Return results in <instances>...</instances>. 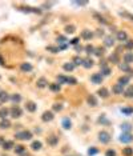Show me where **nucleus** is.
<instances>
[{
  "label": "nucleus",
  "mask_w": 133,
  "mask_h": 156,
  "mask_svg": "<svg viewBox=\"0 0 133 156\" xmlns=\"http://www.w3.org/2000/svg\"><path fill=\"white\" fill-rule=\"evenodd\" d=\"M75 4H76V5H86L88 3H86V2H76Z\"/></svg>",
  "instance_id": "obj_51"
},
{
  "label": "nucleus",
  "mask_w": 133,
  "mask_h": 156,
  "mask_svg": "<svg viewBox=\"0 0 133 156\" xmlns=\"http://www.w3.org/2000/svg\"><path fill=\"white\" fill-rule=\"evenodd\" d=\"M47 51L52 52V54H57V52H60V49L57 48V47H53V45H48V47H47Z\"/></svg>",
  "instance_id": "obj_39"
},
{
  "label": "nucleus",
  "mask_w": 133,
  "mask_h": 156,
  "mask_svg": "<svg viewBox=\"0 0 133 156\" xmlns=\"http://www.w3.org/2000/svg\"><path fill=\"white\" fill-rule=\"evenodd\" d=\"M97 95H99L100 97H102V99H107V97L109 96V91L105 88V87H101V88L97 91Z\"/></svg>",
  "instance_id": "obj_13"
},
{
  "label": "nucleus",
  "mask_w": 133,
  "mask_h": 156,
  "mask_svg": "<svg viewBox=\"0 0 133 156\" xmlns=\"http://www.w3.org/2000/svg\"><path fill=\"white\" fill-rule=\"evenodd\" d=\"M15 137L19 140H31L32 139V132L31 131H20L15 134Z\"/></svg>",
  "instance_id": "obj_1"
},
{
  "label": "nucleus",
  "mask_w": 133,
  "mask_h": 156,
  "mask_svg": "<svg viewBox=\"0 0 133 156\" xmlns=\"http://www.w3.org/2000/svg\"><path fill=\"white\" fill-rule=\"evenodd\" d=\"M121 15H123V16H125V17H129V19H132V20H133V15H129V14H125V12H121Z\"/></svg>",
  "instance_id": "obj_49"
},
{
  "label": "nucleus",
  "mask_w": 133,
  "mask_h": 156,
  "mask_svg": "<svg viewBox=\"0 0 133 156\" xmlns=\"http://www.w3.org/2000/svg\"><path fill=\"white\" fill-rule=\"evenodd\" d=\"M75 67H76V66H75L73 63H65V64L63 66V68H64V71H67V72H71V71H73Z\"/></svg>",
  "instance_id": "obj_26"
},
{
  "label": "nucleus",
  "mask_w": 133,
  "mask_h": 156,
  "mask_svg": "<svg viewBox=\"0 0 133 156\" xmlns=\"http://www.w3.org/2000/svg\"><path fill=\"white\" fill-rule=\"evenodd\" d=\"M97 35H99V36H102V35H104V31H102V30H97Z\"/></svg>",
  "instance_id": "obj_53"
},
{
  "label": "nucleus",
  "mask_w": 133,
  "mask_h": 156,
  "mask_svg": "<svg viewBox=\"0 0 133 156\" xmlns=\"http://www.w3.org/2000/svg\"><path fill=\"white\" fill-rule=\"evenodd\" d=\"M41 147H43V144H41V141H39V140H35L31 144V148L33 149V151H39V149H41Z\"/></svg>",
  "instance_id": "obj_21"
},
{
  "label": "nucleus",
  "mask_w": 133,
  "mask_h": 156,
  "mask_svg": "<svg viewBox=\"0 0 133 156\" xmlns=\"http://www.w3.org/2000/svg\"><path fill=\"white\" fill-rule=\"evenodd\" d=\"M97 152H99V149H97L96 147H92V148L88 149V155H89V156H93V155H96Z\"/></svg>",
  "instance_id": "obj_43"
},
{
  "label": "nucleus",
  "mask_w": 133,
  "mask_h": 156,
  "mask_svg": "<svg viewBox=\"0 0 133 156\" xmlns=\"http://www.w3.org/2000/svg\"><path fill=\"white\" fill-rule=\"evenodd\" d=\"M79 40H80L79 37H76V39H73V40H71V44H73V45H76V44L79 43Z\"/></svg>",
  "instance_id": "obj_50"
},
{
  "label": "nucleus",
  "mask_w": 133,
  "mask_h": 156,
  "mask_svg": "<svg viewBox=\"0 0 133 156\" xmlns=\"http://www.w3.org/2000/svg\"><path fill=\"white\" fill-rule=\"evenodd\" d=\"M61 125H63V128L64 129H69L72 127V123H71V120H69V118H64L61 121Z\"/></svg>",
  "instance_id": "obj_18"
},
{
  "label": "nucleus",
  "mask_w": 133,
  "mask_h": 156,
  "mask_svg": "<svg viewBox=\"0 0 133 156\" xmlns=\"http://www.w3.org/2000/svg\"><path fill=\"white\" fill-rule=\"evenodd\" d=\"M52 109H53L55 112H60L61 109H63V106L60 103H56V104H53V107H52Z\"/></svg>",
  "instance_id": "obj_40"
},
{
  "label": "nucleus",
  "mask_w": 133,
  "mask_h": 156,
  "mask_svg": "<svg viewBox=\"0 0 133 156\" xmlns=\"http://www.w3.org/2000/svg\"><path fill=\"white\" fill-rule=\"evenodd\" d=\"M125 48L126 49H133V40H126L125 42Z\"/></svg>",
  "instance_id": "obj_44"
},
{
  "label": "nucleus",
  "mask_w": 133,
  "mask_h": 156,
  "mask_svg": "<svg viewBox=\"0 0 133 156\" xmlns=\"http://www.w3.org/2000/svg\"><path fill=\"white\" fill-rule=\"evenodd\" d=\"M114 44V37L113 36H107L105 37V47H112Z\"/></svg>",
  "instance_id": "obj_27"
},
{
  "label": "nucleus",
  "mask_w": 133,
  "mask_h": 156,
  "mask_svg": "<svg viewBox=\"0 0 133 156\" xmlns=\"http://www.w3.org/2000/svg\"><path fill=\"white\" fill-rule=\"evenodd\" d=\"M4 64V60L2 59V56H0V66H3Z\"/></svg>",
  "instance_id": "obj_54"
},
{
  "label": "nucleus",
  "mask_w": 133,
  "mask_h": 156,
  "mask_svg": "<svg viewBox=\"0 0 133 156\" xmlns=\"http://www.w3.org/2000/svg\"><path fill=\"white\" fill-rule=\"evenodd\" d=\"M121 129H123L124 132H128V134H130V129H132V125L129 123H124L123 125H121Z\"/></svg>",
  "instance_id": "obj_31"
},
{
  "label": "nucleus",
  "mask_w": 133,
  "mask_h": 156,
  "mask_svg": "<svg viewBox=\"0 0 133 156\" xmlns=\"http://www.w3.org/2000/svg\"><path fill=\"white\" fill-rule=\"evenodd\" d=\"M111 134L109 132H107V131H101V132H99V140L102 143V144H108L109 141H111Z\"/></svg>",
  "instance_id": "obj_3"
},
{
  "label": "nucleus",
  "mask_w": 133,
  "mask_h": 156,
  "mask_svg": "<svg viewBox=\"0 0 133 156\" xmlns=\"http://www.w3.org/2000/svg\"><path fill=\"white\" fill-rule=\"evenodd\" d=\"M57 80H59V84H65L67 80H68V77L63 76V75H59V76H57Z\"/></svg>",
  "instance_id": "obj_42"
},
{
  "label": "nucleus",
  "mask_w": 133,
  "mask_h": 156,
  "mask_svg": "<svg viewBox=\"0 0 133 156\" xmlns=\"http://www.w3.org/2000/svg\"><path fill=\"white\" fill-rule=\"evenodd\" d=\"M102 79H104V76H102L101 73H93L91 76V82L95 83V84H101L102 83Z\"/></svg>",
  "instance_id": "obj_6"
},
{
  "label": "nucleus",
  "mask_w": 133,
  "mask_h": 156,
  "mask_svg": "<svg viewBox=\"0 0 133 156\" xmlns=\"http://www.w3.org/2000/svg\"><path fill=\"white\" fill-rule=\"evenodd\" d=\"M93 17H95V19H97V21H100V23H102V24H107V20L105 19H104V17L102 16H100L99 14H93Z\"/></svg>",
  "instance_id": "obj_35"
},
{
  "label": "nucleus",
  "mask_w": 133,
  "mask_h": 156,
  "mask_svg": "<svg viewBox=\"0 0 133 156\" xmlns=\"http://www.w3.org/2000/svg\"><path fill=\"white\" fill-rule=\"evenodd\" d=\"M47 84H48V82H47V79H45V77H40L37 80V83H36V85L39 87V88H45Z\"/></svg>",
  "instance_id": "obj_22"
},
{
  "label": "nucleus",
  "mask_w": 133,
  "mask_h": 156,
  "mask_svg": "<svg viewBox=\"0 0 133 156\" xmlns=\"http://www.w3.org/2000/svg\"><path fill=\"white\" fill-rule=\"evenodd\" d=\"M84 49H85L86 54H95V47H93V45H89V44H88Z\"/></svg>",
  "instance_id": "obj_41"
},
{
  "label": "nucleus",
  "mask_w": 133,
  "mask_h": 156,
  "mask_svg": "<svg viewBox=\"0 0 133 156\" xmlns=\"http://www.w3.org/2000/svg\"><path fill=\"white\" fill-rule=\"evenodd\" d=\"M100 67H101V75L102 76H108V75H111V68H109L105 63H102V64H100Z\"/></svg>",
  "instance_id": "obj_11"
},
{
  "label": "nucleus",
  "mask_w": 133,
  "mask_h": 156,
  "mask_svg": "<svg viewBox=\"0 0 133 156\" xmlns=\"http://www.w3.org/2000/svg\"><path fill=\"white\" fill-rule=\"evenodd\" d=\"M9 115L13 119H19V118H21V115H23V109L19 106H13L12 108L9 109Z\"/></svg>",
  "instance_id": "obj_2"
},
{
  "label": "nucleus",
  "mask_w": 133,
  "mask_h": 156,
  "mask_svg": "<svg viewBox=\"0 0 133 156\" xmlns=\"http://www.w3.org/2000/svg\"><path fill=\"white\" fill-rule=\"evenodd\" d=\"M0 79H2V76H0Z\"/></svg>",
  "instance_id": "obj_55"
},
{
  "label": "nucleus",
  "mask_w": 133,
  "mask_h": 156,
  "mask_svg": "<svg viewBox=\"0 0 133 156\" xmlns=\"http://www.w3.org/2000/svg\"><path fill=\"white\" fill-rule=\"evenodd\" d=\"M4 141H5V140H4V137H3V136H0V146H2V147H3Z\"/></svg>",
  "instance_id": "obj_52"
},
{
  "label": "nucleus",
  "mask_w": 133,
  "mask_h": 156,
  "mask_svg": "<svg viewBox=\"0 0 133 156\" xmlns=\"http://www.w3.org/2000/svg\"><path fill=\"white\" fill-rule=\"evenodd\" d=\"M123 155H124V156H132V155H133V148H130V147L124 148V149H123Z\"/></svg>",
  "instance_id": "obj_33"
},
{
  "label": "nucleus",
  "mask_w": 133,
  "mask_h": 156,
  "mask_svg": "<svg viewBox=\"0 0 133 156\" xmlns=\"http://www.w3.org/2000/svg\"><path fill=\"white\" fill-rule=\"evenodd\" d=\"M129 76H121L120 79H119V84H121V85H126L129 83Z\"/></svg>",
  "instance_id": "obj_29"
},
{
  "label": "nucleus",
  "mask_w": 133,
  "mask_h": 156,
  "mask_svg": "<svg viewBox=\"0 0 133 156\" xmlns=\"http://www.w3.org/2000/svg\"><path fill=\"white\" fill-rule=\"evenodd\" d=\"M109 61H112V63H119V55L116 54V52L109 56Z\"/></svg>",
  "instance_id": "obj_37"
},
{
  "label": "nucleus",
  "mask_w": 133,
  "mask_h": 156,
  "mask_svg": "<svg viewBox=\"0 0 133 156\" xmlns=\"http://www.w3.org/2000/svg\"><path fill=\"white\" fill-rule=\"evenodd\" d=\"M25 108H27L28 112H35L37 109V106H36V103H33V101H27L25 103Z\"/></svg>",
  "instance_id": "obj_10"
},
{
  "label": "nucleus",
  "mask_w": 133,
  "mask_h": 156,
  "mask_svg": "<svg viewBox=\"0 0 133 156\" xmlns=\"http://www.w3.org/2000/svg\"><path fill=\"white\" fill-rule=\"evenodd\" d=\"M124 96H125V97H128V99H132V97H133V85H129L128 88L125 89Z\"/></svg>",
  "instance_id": "obj_23"
},
{
  "label": "nucleus",
  "mask_w": 133,
  "mask_h": 156,
  "mask_svg": "<svg viewBox=\"0 0 133 156\" xmlns=\"http://www.w3.org/2000/svg\"><path fill=\"white\" fill-rule=\"evenodd\" d=\"M120 141L121 143H130V141H133V135L128 134V132H123L120 135Z\"/></svg>",
  "instance_id": "obj_4"
},
{
  "label": "nucleus",
  "mask_w": 133,
  "mask_h": 156,
  "mask_svg": "<svg viewBox=\"0 0 133 156\" xmlns=\"http://www.w3.org/2000/svg\"><path fill=\"white\" fill-rule=\"evenodd\" d=\"M124 61L126 63V64L133 63V52H126V54L124 55Z\"/></svg>",
  "instance_id": "obj_20"
},
{
  "label": "nucleus",
  "mask_w": 133,
  "mask_h": 156,
  "mask_svg": "<svg viewBox=\"0 0 133 156\" xmlns=\"http://www.w3.org/2000/svg\"><path fill=\"white\" fill-rule=\"evenodd\" d=\"M112 92L114 95H123L124 92H125V89H124V85H121V84H114L113 87H112Z\"/></svg>",
  "instance_id": "obj_5"
},
{
  "label": "nucleus",
  "mask_w": 133,
  "mask_h": 156,
  "mask_svg": "<svg viewBox=\"0 0 133 156\" xmlns=\"http://www.w3.org/2000/svg\"><path fill=\"white\" fill-rule=\"evenodd\" d=\"M86 101H88V104L91 107H96L97 106V99L95 95H88V97H86Z\"/></svg>",
  "instance_id": "obj_15"
},
{
  "label": "nucleus",
  "mask_w": 133,
  "mask_h": 156,
  "mask_svg": "<svg viewBox=\"0 0 133 156\" xmlns=\"http://www.w3.org/2000/svg\"><path fill=\"white\" fill-rule=\"evenodd\" d=\"M65 32L67 33H73L75 32V25H72V24L71 25H67L65 27Z\"/></svg>",
  "instance_id": "obj_47"
},
{
  "label": "nucleus",
  "mask_w": 133,
  "mask_h": 156,
  "mask_svg": "<svg viewBox=\"0 0 133 156\" xmlns=\"http://www.w3.org/2000/svg\"><path fill=\"white\" fill-rule=\"evenodd\" d=\"M83 61H84V59H81L80 56H75L73 60H72V63L75 66H83Z\"/></svg>",
  "instance_id": "obj_28"
},
{
  "label": "nucleus",
  "mask_w": 133,
  "mask_h": 156,
  "mask_svg": "<svg viewBox=\"0 0 133 156\" xmlns=\"http://www.w3.org/2000/svg\"><path fill=\"white\" fill-rule=\"evenodd\" d=\"M9 127H11V121L8 119H4V120L0 121V128L2 129H7V128H9Z\"/></svg>",
  "instance_id": "obj_24"
},
{
  "label": "nucleus",
  "mask_w": 133,
  "mask_h": 156,
  "mask_svg": "<svg viewBox=\"0 0 133 156\" xmlns=\"http://www.w3.org/2000/svg\"><path fill=\"white\" fill-rule=\"evenodd\" d=\"M8 100H11V96L5 91H0V103H5Z\"/></svg>",
  "instance_id": "obj_17"
},
{
  "label": "nucleus",
  "mask_w": 133,
  "mask_h": 156,
  "mask_svg": "<svg viewBox=\"0 0 133 156\" xmlns=\"http://www.w3.org/2000/svg\"><path fill=\"white\" fill-rule=\"evenodd\" d=\"M49 89H51L52 92H59V91L61 89V85L57 84V83H51V84H49Z\"/></svg>",
  "instance_id": "obj_25"
},
{
  "label": "nucleus",
  "mask_w": 133,
  "mask_h": 156,
  "mask_svg": "<svg viewBox=\"0 0 133 156\" xmlns=\"http://www.w3.org/2000/svg\"><path fill=\"white\" fill-rule=\"evenodd\" d=\"M15 148V143L12 140H5L3 144V149L4 151H11V149Z\"/></svg>",
  "instance_id": "obj_9"
},
{
  "label": "nucleus",
  "mask_w": 133,
  "mask_h": 156,
  "mask_svg": "<svg viewBox=\"0 0 133 156\" xmlns=\"http://www.w3.org/2000/svg\"><path fill=\"white\" fill-rule=\"evenodd\" d=\"M105 156H116V151L114 149H107Z\"/></svg>",
  "instance_id": "obj_48"
},
{
  "label": "nucleus",
  "mask_w": 133,
  "mask_h": 156,
  "mask_svg": "<svg viewBox=\"0 0 133 156\" xmlns=\"http://www.w3.org/2000/svg\"><path fill=\"white\" fill-rule=\"evenodd\" d=\"M117 40L119 42H126L128 40V35L125 31H119L117 32Z\"/></svg>",
  "instance_id": "obj_16"
},
{
  "label": "nucleus",
  "mask_w": 133,
  "mask_h": 156,
  "mask_svg": "<svg viewBox=\"0 0 133 156\" xmlns=\"http://www.w3.org/2000/svg\"><path fill=\"white\" fill-rule=\"evenodd\" d=\"M32 68L33 67H32L31 63H21V64H20V69L23 72H31Z\"/></svg>",
  "instance_id": "obj_14"
},
{
  "label": "nucleus",
  "mask_w": 133,
  "mask_h": 156,
  "mask_svg": "<svg viewBox=\"0 0 133 156\" xmlns=\"http://www.w3.org/2000/svg\"><path fill=\"white\" fill-rule=\"evenodd\" d=\"M121 112L125 115H130L133 113V107H126V108H121Z\"/></svg>",
  "instance_id": "obj_38"
},
{
  "label": "nucleus",
  "mask_w": 133,
  "mask_h": 156,
  "mask_svg": "<svg viewBox=\"0 0 133 156\" xmlns=\"http://www.w3.org/2000/svg\"><path fill=\"white\" fill-rule=\"evenodd\" d=\"M95 55L96 56H102L104 55V48H95Z\"/></svg>",
  "instance_id": "obj_45"
},
{
  "label": "nucleus",
  "mask_w": 133,
  "mask_h": 156,
  "mask_svg": "<svg viewBox=\"0 0 133 156\" xmlns=\"http://www.w3.org/2000/svg\"><path fill=\"white\" fill-rule=\"evenodd\" d=\"M119 67H120L121 71H124V72H130L132 71L130 67H129V64H126V63H124V64H120Z\"/></svg>",
  "instance_id": "obj_34"
},
{
  "label": "nucleus",
  "mask_w": 133,
  "mask_h": 156,
  "mask_svg": "<svg viewBox=\"0 0 133 156\" xmlns=\"http://www.w3.org/2000/svg\"><path fill=\"white\" fill-rule=\"evenodd\" d=\"M15 152L19 153V155H23V153L25 152V147L24 146H16L15 147Z\"/></svg>",
  "instance_id": "obj_32"
},
{
  "label": "nucleus",
  "mask_w": 133,
  "mask_h": 156,
  "mask_svg": "<svg viewBox=\"0 0 133 156\" xmlns=\"http://www.w3.org/2000/svg\"><path fill=\"white\" fill-rule=\"evenodd\" d=\"M8 115H9V109H8V108H5V107L0 108V119H2V120L7 119Z\"/></svg>",
  "instance_id": "obj_19"
},
{
  "label": "nucleus",
  "mask_w": 133,
  "mask_h": 156,
  "mask_svg": "<svg viewBox=\"0 0 133 156\" xmlns=\"http://www.w3.org/2000/svg\"><path fill=\"white\" fill-rule=\"evenodd\" d=\"M80 36H81V39H84V40H91L92 37H93V32H91L89 30H84Z\"/></svg>",
  "instance_id": "obj_12"
},
{
  "label": "nucleus",
  "mask_w": 133,
  "mask_h": 156,
  "mask_svg": "<svg viewBox=\"0 0 133 156\" xmlns=\"http://www.w3.org/2000/svg\"><path fill=\"white\" fill-rule=\"evenodd\" d=\"M92 66H93V60L92 59H84V61H83V67L84 68H91Z\"/></svg>",
  "instance_id": "obj_30"
},
{
  "label": "nucleus",
  "mask_w": 133,
  "mask_h": 156,
  "mask_svg": "<svg viewBox=\"0 0 133 156\" xmlns=\"http://www.w3.org/2000/svg\"><path fill=\"white\" fill-rule=\"evenodd\" d=\"M67 83H68V84H71V85H75V84H77V80L75 79V77H72V76H69V77H68V80H67Z\"/></svg>",
  "instance_id": "obj_46"
},
{
  "label": "nucleus",
  "mask_w": 133,
  "mask_h": 156,
  "mask_svg": "<svg viewBox=\"0 0 133 156\" xmlns=\"http://www.w3.org/2000/svg\"><path fill=\"white\" fill-rule=\"evenodd\" d=\"M11 100H12L13 103H20L21 101V96L19 94H15V95L11 96Z\"/></svg>",
  "instance_id": "obj_36"
},
{
  "label": "nucleus",
  "mask_w": 133,
  "mask_h": 156,
  "mask_svg": "<svg viewBox=\"0 0 133 156\" xmlns=\"http://www.w3.org/2000/svg\"><path fill=\"white\" fill-rule=\"evenodd\" d=\"M53 112L52 111H45L44 113H43V116H41V120L43 121H45V123H48V121H52L53 120Z\"/></svg>",
  "instance_id": "obj_7"
},
{
  "label": "nucleus",
  "mask_w": 133,
  "mask_h": 156,
  "mask_svg": "<svg viewBox=\"0 0 133 156\" xmlns=\"http://www.w3.org/2000/svg\"><path fill=\"white\" fill-rule=\"evenodd\" d=\"M47 143H48V146H51V147H55V146H57L59 144V137L57 136H49L48 139H47Z\"/></svg>",
  "instance_id": "obj_8"
}]
</instances>
